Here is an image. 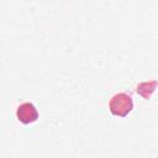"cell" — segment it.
<instances>
[{"instance_id": "obj_1", "label": "cell", "mask_w": 158, "mask_h": 158, "mask_svg": "<svg viewBox=\"0 0 158 158\" xmlns=\"http://www.w3.org/2000/svg\"><path fill=\"white\" fill-rule=\"evenodd\" d=\"M133 109V100L126 93H116L109 101V110L112 115L118 117L127 116Z\"/></svg>"}, {"instance_id": "obj_3", "label": "cell", "mask_w": 158, "mask_h": 158, "mask_svg": "<svg viewBox=\"0 0 158 158\" xmlns=\"http://www.w3.org/2000/svg\"><path fill=\"white\" fill-rule=\"evenodd\" d=\"M144 85H146V86H148L149 93H148V94H144V96H143V98H144L146 100H148V99H149V96H151V94L154 91L156 86L158 85V83H157L156 80H152V81H143V83H141L139 85H137V89H136V90H137V93L142 91V86H144ZM146 90H147V88H146Z\"/></svg>"}, {"instance_id": "obj_2", "label": "cell", "mask_w": 158, "mask_h": 158, "mask_svg": "<svg viewBox=\"0 0 158 158\" xmlns=\"http://www.w3.org/2000/svg\"><path fill=\"white\" fill-rule=\"evenodd\" d=\"M38 116L40 115H38L37 107L30 101H25V102L20 104L16 109V117L23 125L36 122L38 120Z\"/></svg>"}]
</instances>
